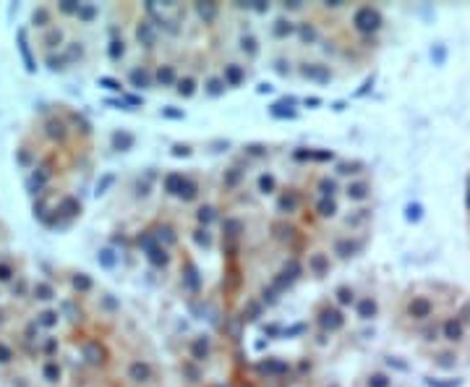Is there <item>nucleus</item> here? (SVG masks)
I'll list each match as a JSON object with an SVG mask.
<instances>
[{
  "label": "nucleus",
  "mask_w": 470,
  "mask_h": 387,
  "mask_svg": "<svg viewBox=\"0 0 470 387\" xmlns=\"http://www.w3.org/2000/svg\"><path fill=\"white\" fill-rule=\"evenodd\" d=\"M460 335H463V327L457 324V322L447 324V338H450V340H460Z\"/></svg>",
  "instance_id": "nucleus-1"
}]
</instances>
